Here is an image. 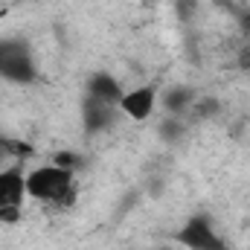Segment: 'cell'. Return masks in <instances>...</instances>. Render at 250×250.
<instances>
[{
	"label": "cell",
	"instance_id": "277c9868",
	"mask_svg": "<svg viewBox=\"0 0 250 250\" xmlns=\"http://www.w3.org/2000/svg\"><path fill=\"white\" fill-rule=\"evenodd\" d=\"M175 242H181L189 250H227V242L215 233V227L207 215H192L175 233Z\"/></svg>",
	"mask_w": 250,
	"mask_h": 250
},
{
	"label": "cell",
	"instance_id": "4fadbf2b",
	"mask_svg": "<svg viewBox=\"0 0 250 250\" xmlns=\"http://www.w3.org/2000/svg\"><path fill=\"white\" fill-rule=\"evenodd\" d=\"M181 131H184V128H181V123H178V120H172V123L166 120V123H163V131H160V134H163L166 140H178V137H181Z\"/></svg>",
	"mask_w": 250,
	"mask_h": 250
},
{
	"label": "cell",
	"instance_id": "9c48e42d",
	"mask_svg": "<svg viewBox=\"0 0 250 250\" xmlns=\"http://www.w3.org/2000/svg\"><path fill=\"white\" fill-rule=\"evenodd\" d=\"M0 151H3L6 157L23 160V157L32 154V146H29V143H21V140H15V137H0Z\"/></svg>",
	"mask_w": 250,
	"mask_h": 250
},
{
	"label": "cell",
	"instance_id": "8fae6325",
	"mask_svg": "<svg viewBox=\"0 0 250 250\" xmlns=\"http://www.w3.org/2000/svg\"><path fill=\"white\" fill-rule=\"evenodd\" d=\"M236 64L250 73V35H242V44L236 50Z\"/></svg>",
	"mask_w": 250,
	"mask_h": 250
},
{
	"label": "cell",
	"instance_id": "7a4b0ae2",
	"mask_svg": "<svg viewBox=\"0 0 250 250\" xmlns=\"http://www.w3.org/2000/svg\"><path fill=\"white\" fill-rule=\"evenodd\" d=\"M0 76L9 82H32L35 79V62L32 50L18 41V38H3L0 41Z\"/></svg>",
	"mask_w": 250,
	"mask_h": 250
},
{
	"label": "cell",
	"instance_id": "30bf717a",
	"mask_svg": "<svg viewBox=\"0 0 250 250\" xmlns=\"http://www.w3.org/2000/svg\"><path fill=\"white\" fill-rule=\"evenodd\" d=\"M218 108H221L218 99H195L189 114H192V120H209L212 114H218Z\"/></svg>",
	"mask_w": 250,
	"mask_h": 250
},
{
	"label": "cell",
	"instance_id": "5bb4252c",
	"mask_svg": "<svg viewBox=\"0 0 250 250\" xmlns=\"http://www.w3.org/2000/svg\"><path fill=\"white\" fill-rule=\"evenodd\" d=\"M6 160H9V157H6V154L0 151V169H3V163H6Z\"/></svg>",
	"mask_w": 250,
	"mask_h": 250
},
{
	"label": "cell",
	"instance_id": "5b68a950",
	"mask_svg": "<svg viewBox=\"0 0 250 250\" xmlns=\"http://www.w3.org/2000/svg\"><path fill=\"white\" fill-rule=\"evenodd\" d=\"M154 99H157L154 87H137V90H128V93H123V99H120V111H123L125 117L143 123V120L151 117V111H154Z\"/></svg>",
	"mask_w": 250,
	"mask_h": 250
},
{
	"label": "cell",
	"instance_id": "3957f363",
	"mask_svg": "<svg viewBox=\"0 0 250 250\" xmlns=\"http://www.w3.org/2000/svg\"><path fill=\"white\" fill-rule=\"evenodd\" d=\"M26 198V175L12 166L0 169V221H18L21 218V204Z\"/></svg>",
	"mask_w": 250,
	"mask_h": 250
},
{
	"label": "cell",
	"instance_id": "7c38bea8",
	"mask_svg": "<svg viewBox=\"0 0 250 250\" xmlns=\"http://www.w3.org/2000/svg\"><path fill=\"white\" fill-rule=\"evenodd\" d=\"M53 163H56V166H64V169H73V172H76V169L82 166V157H79V154H70V151H62V154H56V160H53Z\"/></svg>",
	"mask_w": 250,
	"mask_h": 250
},
{
	"label": "cell",
	"instance_id": "52a82bcc",
	"mask_svg": "<svg viewBox=\"0 0 250 250\" xmlns=\"http://www.w3.org/2000/svg\"><path fill=\"white\" fill-rule=\"evenodd\" d=\"M87 96L102 99V102H111V105L120 108L123 87H120V82H117L114 76H108V73H96V76H90V82H87Z\"/></svg>",
	"mask_w": 250,
	"mask_h": 250
},
{
	"label": "cell",
	"instance_id": "8992f818",
	"mask_svg": "<svg viewBox=\"0 0 250 250\" xmlns=\"http://www.w3.org/2000/svg\"><path fill=\"white\" fill-rule=\"evenodd\" d=\"M114 117H117V105H111V102H102V99H93V96H87L82 102V120H84V128L90 134L111 128Z\"/></svg>",
	"mask_w": 250,
	"mask_h": 250
},
{
	"label": "cell",
	"instance_id": "6da1fadb",
	"mask_svg": "<svg viewBox=\"0 0 250 250\" xmlns=\"http://www.w3.org/2000/svg\"><path fill=\"white\" fill-rule=\"evenodd\" d=\"M26 195L50 207H70L76 201V172L56 163L38 166L26 175Z\"/></svg>",
	"mask_w": 250,
	"mask_h": 250
},
{
	"label": "cell",
	"instance_id": "ba28073f",
	"mask_svg": "<svg viewBox=\"0 0 250 250\" xmlns=\"http://www.w3.org/2000/svg\"><path fill=\"white\" fill-rule=\"evenodd\" d=\"M192 102H195V93L189 90V87H172L169 93H166V111L169 114H184L192 108Z\"/></svg>",
	"mask_w": 250,
	"mask_h": 250
}]
</instances>
